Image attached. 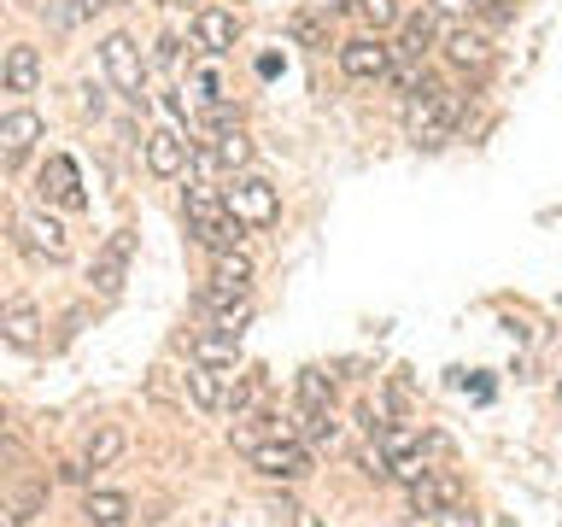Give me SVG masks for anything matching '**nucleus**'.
<instances>
[{
	"instance_id": "obj_26",
	"label": "nucleus",
	"mask_w": 562,
	"mask_h": 527,
	"mask_svg": "<svg viewBox=\"0 0 562 527\" xmlns=\"http://www.w3.org/2000/svg\"><path fill=\"white\" fill-rule=\"evenodd\" d=\"M246 158H252V141H246L240 130H223V135H217V165H228V170H240Z\"/></svg>"
},
{
	"instance_id": "obj_29",
	"label": "nucleus",
	"mask_w": 562,
	"mask_h": 527,
	"mask_svg": "<svg viewBox=\"0 0 562 527\" xmlns=\"http://www.w3.org/2000/svg\"><path fill=\"white\" fill-rule=\"evenodd\" d=\"M393 474H398L404 486H416L422 474H428V457H422V451H404V457H393Z\"/></svg>"
},
{
	"instance_id": "obj_9",
	"label": "nucleus",
	"mask_w": 562,
	"mask_h": 527,
	"mask_svg": "<svg viewBox=\"0 0 562 527\" xmlns=\"http://www.w3.org/2000/svg\"><path fill=\"white\" fill-rule=\"evenodd\" d=\"M457 498H463V481H457V474H446V469H428V474L411 486V509H416V516H446Z\"/></svg>"
},
{
	"instance_id": "obj_5",
	"label": "nucleus",
	"mask_w": 562,
	"mask_h": 527,
	"mask_svg": "<svg viewBox=\"0 0 562 527\" xmlns=\"http://www.w3.org/2000/svg\"><path fill=\"white\" fill-rule=\"evenodd\" d=\"M246 457H252V469L258 474H270V481H299V474H311V451L299 446V439H252V446H246Z\"/></svg>"
},
{
	"instance_id": "obj_18",
	"label": "nucleus",
	"mask_w": 562,
	"mask_h": 527,
	"mask_svg": "<svg viewBox=\"0 0 562 527\" xmlns=\"http://www.w3.org/2000/svg\"><path fill=\"white\" fill-rule=\"evenodd\" d=\"M0 82H7V94H35V82H42V53L12 47L7 65H0Z\"/></svg>"
},
{
	"instance_id": "obj_12",
	"label": "nucleus",
	"mask_w": 562,
	"mask_h": 527,
	"mask_svg": "<svg viewBox=\"0 0 562 527\" xmlns=\"http://www.w3.org/2000/svg\"><path fill=\"white\" fill-rule=\"evenodd\" d=\"M35 141H42V117H35L30 105H18V112L0 117V158H7V165H18Z\"/></svg>"
},
{
	"instance_id": "obj_22",
	"label": "nucleus",
	"mask_w": 562,
	"mask_h": 527,
	"mask_svg": "<svg viewBox=\"0 0 562 527\" xmlns=\"http://www.w3.org/2000/svg\"><path fill=\"white\" fill-rule=\"evenodd\" d=\"M123 446H130V439H123V428H112V422H105V428H94V439H88V469H112L117 457H123Z\"/></svg>"
},
{
	"instance_id": "obj_4",
	"label": "nucleus",
	"mask_w": 562,
	"mask_h": 527,
	"mask_svg": "<svg viewBox=\"0 0 562 527\" xmlns=\"http://www.w3.org/2000/svg\"><path fill=\"white\" fill-rule=\"evenodd\" d=\"M223 200H228V211H235L240 223H252V228H270V223H276V211H281L276 188L263 182V176H235Z\"/></svg>"
},
{
	"instance_id": "obj_1",
	"label": "nucleus",
	"mask_w": 562,
	"mask_h": 527,
	"mask_svg": "<svg viewBox=\"0 0 562 527\" xmlns=\"http://www.w3.org/2000/svg\"><path fill=\"white\" fill-rule=\"evenodd\" d=\"M457 117H463V94H451V88H439V82H422L416 94L404 100V135H411L416 147L451 141Z\"/></svg>"
},
{
	"instance_id": "obj_24",
	"label": "nucleus",
	"mask_w": 562,
	"mask_h": 527,
	"mask_svg": "<svg viewBox=\"0 0 562 527\" xmlns=\"http://www.w3.org/2000/svg\"><path fill=\"white\" fill-rule=\"evenodd\" d=\"M351 12H358V18H363V24L375 30V35L398 24V0H351Z\"/></svg>"
},
{
	"instance_id": "obj_33",
	"label": "nucleus",
	"mask_w": 562,
	"mask_h": 527,
	"mask_svg": "<svg viewBox=\"0 0 562 527\" xmlns=\"http://www.w3.org/2000/svg\"><path fill=\"white\" fill-rule=\"evenodd\" d=\"M105 7H112V0H82V12H105Z\"/></svg>"
},
{
	"instance_id": "obj_15",
	"label": "nucleus",
	"mask_w": 562,
	"mask_h": 527,
	"mask_svg": "<svg viewBox=\"0 0 562 527\" xmlns=\"http://www.w3.org/2000/svg\"><path fill=\"white\" fill-rule=\"evenodd\" d=\"M228 386H235V375L228 369H211V363H188V393L200 411H223L228 404Z\"/></svg>"
},
{
	"instance_id": "obj_27",
	"label": "nucleus",
	"mask_w": 562,
	"mask_h": 527,
	"mask_svg": "<svg viewBox=\"0 0 562 527\" xmlns=\"http://www.w3.org/2000/svg\"><path fill=\"white\" fill-rule=\"evenodd\" d=\"M375 446H381L386 457H404V451H416V446H422V434H416V428H381V434H375Z\"/></svg>"
},
{
	"instance_id": "obj_31",
	"label": "nucleus",
	"mask_w": 562,
	"mask_h": 527,
	"mask_svg": "<svg viewBox=\"0 0 562 527\" xmlns=\"http://www.w3.org/2000/svg\"><path fill=\"white\" fill-rule=\"evenodd\" d=\"M293 35H299V42H323V24H316V18H305V12H299V18H293Z\"/></svg>"
},
{
	"instance_id": "obj_30",
	"label": "nucleus",
	"mask_w": 562,
	"mask_h": 527,
	"mask_svg": "<svg viewBox=\"0 0 562 527\" xmlns=\"http://www.w3.org/2000/svg\"><path fill=\"white\" fill-rule=\"evenodd\" d=\"M481 18H486V24H509L516 7H509V0H481Z\"/></svg>"
},
{
	"instance_id": "obj_17",
	"label": "nucleus",
	"mask_w": 562,
	"mask_h": 527,
	"mask_svg": "<svg viewBox=\"0 0 562 527\" xmlns=\"http://www.w3.org/2000/svg\"><path fill=\"white\" fill-rule=\"evenodd\" d=\"M434 35H439V18H434V12H411V18L398 24V47H393V53H398L404 65H416L422 53L434 47Z\"/></svg>"
},
{
	"instance_id": "obj_6",
	"label": "nucleus",
	"mask_w": 562,
	"mask_h": 527,
	"mask_svg": "<svg viewBox=\"0 0 562 527\" xmlns=\"http://www.w3.org/2000/svg\"><path fill=\"white\" fill-rule=\"evenodd\" d=\"M130 258H135V228H117V235H112V240H105L100 253H94V276H88V281H94V293H100V299H117V293H123V276H130Z\"/></svg>"
},
{
	"instance_id": "obj_32",
	"label": "nucleus",
	"mask_w": 562,
	"mask_h": 527,
	"mask_svg": "<svg viewBox=\"0 0 562 527\" xmlns=\"http://www.w3.org/2000/svg\"><path fill=\"white\" fill-rule=\"evenodd\" d=\"M434 527H481V522H474L469 509H457V504H451L446 516H434Z\"/></svg>"
},
{
	"instance_id": "obj_20",
	"label": "nucleus",
	"mask_w": 562,
	"mask_h": 527,
	"mask_svg": "<svg viewBox=\"0 0 562 527\" xmlns=\"http://www.w3.org/2000/svg\"><path fill=\"white\" fill-rule=\"evenodd\" d=\"M82 516L88 522H94V527H123V522H130V498H123V492H94V486H88L82 492Z\"/></svg>"
},
{
	"instance_id": "obj_11",
	"label": "nucleus",
	"mask_w": 562,
	"mask_h": 527,
	"mask_svg": "<svg viewBox=\"0 0 562 527\" xmlns=\"http://www.w3.org/2000/svg\"><path fill=\"white\" fill-rule=\"evenodd\" d=\"M0 340L18 346V351H35V346H42V311H35L30 299L0 305Z\"/></svg>"
},
{
	"instance_id": "obj_2",
	"label": "nucleus",
	"mask_w": 562,
	"mask_h": 527,
	"mask_svg": "<svg viewBox=\"0 0 562 527\" xmlns=\"http://www.w3.org/2000/svg\"><path fill=\"white\" fill-rule=\"evenodd\" d=\"M188 228H193V240H200L205 253H235V246L246 240V223L228 211L223 193H211V188L188 193Z\"/></svg>"
},
{
	"instance_id": "obj_23",
	"label": "nucleus",
	"mask_w": 562,
	"mask_h": 527,
	"mask_svg": "<svg viewBox=\"0 0 562 527\" xmlns=\"http://www.w3.org/2000/svg\"><path fill=\"white\" fill-rule=\"evenodd\" d=\"M211 281H223V288H252V258H246L240 253V246H235V253H217V264H211Z\"/></svg>"
},
{
	"instance_id": "obj_3",
	"label": "nucleus",
	"mask_w": 562,
	"mask_h": 527,
	"mask_svg": "<svg viewBox=\"0 0 562 527\" xmlns=\"http://www.w3.org/2000/svg\"><path fill=\"white\" fill-rule=\"evenodd\" d=\"M100 65H105V77H112V88L130 105L147 100V65H140V47L130 42V35H105V42H100Z\"/></svg>"
},
{
	"instance_id": "obj_28",
	"label": "nucleus",
	"mask_w": 562,
	"mask_h": 527,
	"mask_svg": "<svg viewBox=\"0 0 562 527\" xmlns=\"http://www.w3.org/2000/svg\"><path fill=\"white\" fill-rule=\"evenodd\" d=\"M434 18H451V24H469V18H481V0H428Z\"/></svg>"
},
{
	"instance_id": "obj_7",
	"label": "nucleus",
	"mask_w": 562,
	"mask_h": 527,
	"mask_svg": "<svg viewBox=\"0 0 562 527\" xmlns=\"http://www.w3.org/2000/svg\"><path fill=\"white\" fill-rule=\"evenodd\" d=\"M340 70L351 82H381L386 70H393V47H386L381 35H351L340 47Z\"/></svg>"
},
{
	"instance_id": "obj_25",
	"label": "nucleus",
	"mask_w": 562,
	"mask_h": 527,
	"mask_svg": "<svg viewBox=\"0 0 562 527\" xmlns=\"http://www.w3.org/2000/svg\"><path fill=\"white\" fill-rule=\"evenodd\" d=\"M328 399H334V381L323 375V369H305V375H299V404H311V411H328Z\"/></svg>"
},
{
	"instance_id": "obj_21",
	"label": "nucleus",
	"mask_w": 562,
	"mask_h": 527,
	"mask_svg": "<svg viewBox=\"0 0 562 527\" xmlns=\"http://www.w3.org/2000/svg\"><path fill=\"white\" fill-rule=\"evenodd\" d=\"M42 509H47V492H42V486H24L7 509H0V527H35V516H42Z\"/></svg>"
},
{
	"instance_id": "obj_8",
	"label": "nucleus",
	"mask_w": 562,
	"mask_h": 527,
	"mask_svg": "<svg viewBox=\"0 0 562 527\" xmlns=\"http://www.w3.org/2000/svg\"><path fill=\"white\" fill-rule=\"evenodd\" d=\"M35 188H42V200L65 205V211H82V205H88V193H82V176H77V165H70L65 153H53V158H47V165H42V176H35Z\"/></svg>"
},
{
	"instance_id": "obj_16",
	"label": "nucleus",
	"mask_w": 562,
	"mask_h": 527,
	"mask_svg": "<svg viewBox=\"0 0 562 527\" xmlns=\"http://www.w3.org/2000/svg\"><path fill=\"white\" fill-rule=\"evenodd\" d=\"M188 153H193V147H188L176 130H153V135H147V170H153V176H182V170H188Z\"/></svg>"
},
{
	"instance_id": "obj_14",
	"label": "nucleus",
	"mask_w": 562,
	"mask_h": 527,
	"mask_svg": "<svg viewBox=\"0 0 562 527\" xmlns=\"http://www.w3.org/2000/svg\"><path fill=\"white\" fill-rule=\"evenodd\" d=\"M235 35H240L235 12H223V7H200V12H193V42H200L205 53H228V47H235Z\"/></svg>"
},
{
	"instance_id": "obj_10",
	"label": "nucleus",
	"mask_w": 562,
	"mask_h": 527,
	"mask_svg": "<svg viewBox=\"0 0 562 527\" xmlns=\"http://www.w3.org/2000/svg\"><path fill=\"white\" fill-rule=\"evenodd\" d=\"M446 65L469 70V77H481V70L492 65V42H486V30H474V24H457V30L446 35Z\"/></svg>"
},
{
	"instance_id": "obj_13",
	"label": "nucleus",
	"mask_w": 562,
	"mask_h": 527,
	"mask_svg": "<svg viewBox=\"0 0 562 527\" xmlns=\"http://www.w3.org/2000/svg\"><path fill=\"white\" fill-rule=\"evenodd\" d=\"M18 235H24V246H30L35 258H53V264H59V258L70 253V235H65V223L42 217V211H30V217L18 223Z\"/></svg>"
},
{
	"instance_id": "obj_19",
	"label": "nucleus",
	"mask_w": 562,
	"mask_h": 527,
	"mask_svg": "<svg viewBox=\"0 0 562 527\" xmlns=\"http://www.w3.org/2000/svg\"><path fill=\"white\" fill-rule=\"evenodd\" d=\"M193 363H211V369H235L240 363V334H228V328H211L193 340Z\"/></svg>"
}]
</instances>
